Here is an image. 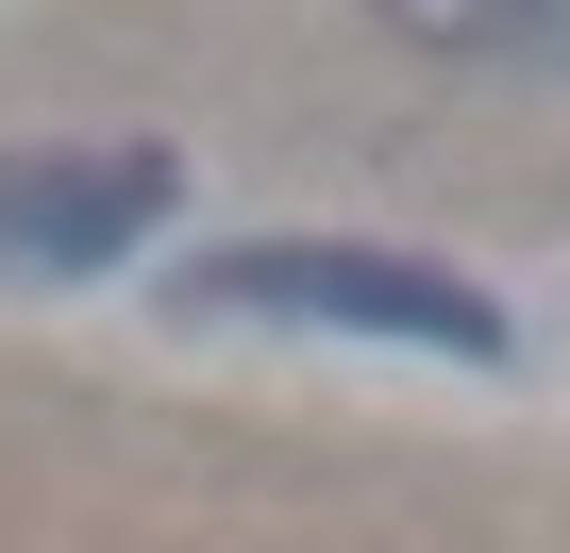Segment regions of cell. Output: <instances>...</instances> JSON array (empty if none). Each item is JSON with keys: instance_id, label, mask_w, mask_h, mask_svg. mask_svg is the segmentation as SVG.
<instances>
[{"instance_id": "obj_3", "label": "cell", "mask_w": 570, "mask_h": 553, "mask_svg": "<svg viewBox=\"0 0 570 553\" xmlns=\"http://www.w3.org/2000/svg\"><path fill=\"white\" fill-rule=\"evenodd\" d=\"M420 51H503V68H570V0H370Z\"/></svg>"}, {"instance_id": "obj_2", "label": "cell", "mask_w": 570, "mask_h": 553, "mask_svg": "<svg viewBox=\"0 0 570 553\" xmlns=\"http://www.w3.org/2000/svg\"><path fill=\"white\" fill-rule=\"evenodd\" d=\"M185 201V151H0V268H118Z\"/></svg>"}, {"instance_id": "obj_1", "label": "cell", "mask_w": 570, "mask_h": 553, "mask_svg": "<svg viewBox=\"0 0 570 553\" xmlns=\"http://www.w3.org/2000/svg\"><path fill=\"white\" fill-rule=\"evenodd\" d=\"M185 303H218V319H336V336H420V353H453V369H503V353H520V319L470 286V268H436V251H386V235H235V251H202V268H185Z\"/></svg>"}]
</instances>
